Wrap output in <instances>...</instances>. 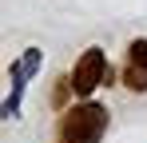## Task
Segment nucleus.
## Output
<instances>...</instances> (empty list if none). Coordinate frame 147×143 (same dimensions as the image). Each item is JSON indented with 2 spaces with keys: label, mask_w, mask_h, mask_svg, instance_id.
Returning <instances> with one entry per match:
<instances>
[{
  "label": "nucleus",
  "mask_w": 147,
  "mask_h": 143,
  "mask_svg": "<svg viewBox=\"0 0 147 143\" xmlns=\"http://www.w3.org/2000/svg\"><path fill=\"white\" fill-rule=\"evenodd\" d=\"M103 131H107V107L96 99H84L60 115L56 143H99Z\"/></svg>",
  "instance_id": "f257e3e1"
},
{
  "label": "nucleus",
  "mask_w": 147,
  "mask_h": 143,
  "mask_svg": "<svg viewBox=\"0 0 147 143\" xmlns=\"http://www.w3.org/2000/svg\"><path fill=\"white\" fill-rule=\"evenodd\" d=\"M107 76H111V68H107V56H103L99 48H88V52L76 60V68H72V76H68V80H72V92L80 95V99H88V95L96 92V88L107 80Z\"/></svg>",
  "instance_id": "f03ea898"
},
{
  "label": "nucleus",
  "mask_w": 147,
  "mask_h": 143,
  "mask_svg": "<svg viewBox=\"0 0 147 143\" xmlns=\"http://www.w3.org/2000/svg\"><path fill=\"white\" fill-rule=\"evenodd\" d=\"M123 84H127L131 92H147V68H139V64H131V68L123 72Z\"/></svg>",
  "instance_id": "7ed1b4c3"
},
{
  "label": "nucleus",
  "mask_w": 147,
  "mask_h": 143,
  "mask_svg": "<svg viewBox=\"0 0 147 143\" xmlns=\"http://www.w3.org/2000/svg\"><path fill=\"white\" fill-rule=\"evenodd\" d=\"M127 56H131V64L147 68V40H131V44H127Z\"/></svg>",
  "instance_id": "20e7f679"
},
{
  "label": "nucleus",
  "mask_w": 147,
  "mask_h": 143,
  "mask_svg": "<svg viewBox=\"0 0 147 143\" xmlns=\"http://www.w3.org/2000/svg\"><path fill=\"white\" fill-rule=\"evenodd\" d=\"M24 68H28V76H36V68H40V48H28L24 52Z\"/></svg>",
  "instance_id": "39448f33"
}]
</instances>
